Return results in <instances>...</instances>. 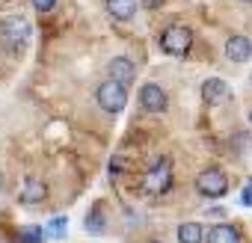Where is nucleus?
<instances>
[{"label":"nucleus","mask_w":252,"mask_h":243,"mask_svg":"<svg viewBox=\"0 0 252 243\" xmlns=\"http://www.w3.org/2000/svg\"><path fill=\"white\" fill-rule=\"evenodd\" d=\"M95 98H98V107H101V110H107V113H122L125 104H128V86H122L119 80L110 77V80H104V83L98 86Z\"/></svg>","instance_id":"nucleus-1"},{"label":"nucleus","mask_w":252,"mask_h":243,"mask_svg":"<svg viewBox=\"0 0 252 243\" xmlns=\"http://www.w3.org/2000/svg\"><path fill=\"white\" fill-rule=\"evenodd\" d=\"M193 45V30L184 27V24H169L163 33H160V48L169 54V57H184Z\"/></svg>","instance_id":"nucleus-2"},{"label":"nucleus","mask_w":252,"mask_h":243,"mask_svg":"<svg viewBox=\"0 0 252 243\" xmlns=\"http://www.w3.org/2000/svg\"><path fill=\"white\" fill-rule=\"evenodd\" d=\"M169 187H172V166H169V160H160V163L146 169L143 190L149 196H163V193H169Z\"/></svg>","instance_id":"nucleus-3"},{"label":"nucleus","mask_w":252,"mask_h":243,"mask_svg":"<svg viewBox=\"0 0 252 243\" xmlns=\"http://www.w3.org/2000/svg\"><path fill=\"white\" fill-rule=\"evenodd\" d=\"M196 190H199L205 199H220V196L228 193V178H225L222 169L208 166V169H202V172L196 175Z\"/></svg>","instance_id":"nucleus-4"},{"label":"nucleus","mask_w":252,"mask_h":243,"mask_svg":"<svg viewBox=\"0 0 252 243\" xmlns=\"http://www.w3.org/2000/svg\"><path fill=\"white\" fill-rule=\"evenodd\" d=\"M140 104H143V110H149V113H163L166 110V92L158 86V83H143V89H140Z\"/></svg>","instance_id":"nucleus-5"},{"label":"nucleus","mask_w":252,"mask_h":243,"mask_svg":"<svg viewBox=\"0 0 252 243\" xmlns=\"http://www.w3.org/2000/svg\"><path fill=\"white\" fill-rule=\"evenodd\" d=\"M225 57H228L231 62H246V60L252 57V42H249L246 36H231V39L225 42Z\"/></svg>","instance_id":"nucleus-6"},{"label":"nucleus","mask_w":252,"mask_h":243,"mask_svg":"<svg viewBox=\"0 0 252 243\" xmlns=\"http://www.w3.org/2000/svg\"><path fill=\"white\" fill-rule=\"evenodd\" d=\"M45 196H48L45 181H39V178H27L24 187H21V193H18V202H21V205H39Z\"/></svg>","instance_id":"nucleus-7"},{"label":"nucleus","mask_w":252,"mask_h":243,"mask_svg":"<svg viewBox=\"0 0 252 243\" xmlns=\"http://www.w3.org/2000/svg\"><path fill=\"white\" fill-rule=\"evenodd\" d=\"M202 98H205V104H222V101L228 98V86H225V80H220V77H208V80L202 83Z\"/></svg>","instance_id":"nucleus-8"},{"label":"nucleus","mask_w":252,"mask_h":243,"mask_svg":"<svg viewBox=\"0 0 252 243\" xmlns=\"http://www.w3.org/2000/svg\"><path fill=\"white\" fill-rule=\"evenodd\" d=\"M134 74H137V68H134V62H131V60L116 57V60L110 62V77H113V80H119L122 86H128V83L134 80Z\"/></svg>","instance_id":"nucleus-9"},{"label":"nucleus","mask_w":252,"mask_h":243,"mask_svg":"<svg viewBox=\"0 0 252 243\" xmlns=\"http://www.w3.org/2000/svg\"><path fill=\"white\" fill-rule=\"evenodd\" d=\"M208 243H240V231L234 225L220 222V225L208 228Z\"/></svg>","instance_id":"nucleus-10"},{"label":"nucleus","mask_w":252,"mask_h":243,"mask_svg":"<svg viewBox=\"0 0 252 243\" xmlns=\"http://www.w3.org/2000/svg\"><path fill=\"white\" fill-rule=\"evenodd\" d=\"M107 12L116 21H131L137 12V0H107Z\"/></svg>","instance_id":"nucleus-11"},{"label":"nucleus","mask_w":252,"mask_h":243,"mask_svg":"<svg viewBox=\"0 0 252 243\" xmlns=\"http://www.w3.org/2000/svg\"><path fill=\"white\" fill-rule=\"evenodd\" d=\"M205 240V231L199 222H181L178 225V243H202Z\"/></svg>","instance_id":"nucleus-12"},{"label":"nucleus","mask_w":252,"mask_h":243,"mask_svg":"<svg viewBox=\"0 0 252 243\" xmlns=\"http://www.w3.org/2000/svg\"><path fill=\"white\" fill-rule=\"evenodd\" d=\"M48 237V228H42V225H24V228H18V243H42Z\"/></svg>","instance_id":"nucleus-13"},{"label":"nucleus","mask_w":252,"mask_h":243,"mask_svg":"<svg viewBox=\"0 0 252 243\" xmlns=\"http://www.w3.org/2000/svg\"><path fill=\"white\" fill-rule=\"evenodd\" d=\"M86 228H89V231H101V228H104V222H101V208H98V205H95L92 213L86 216Z\"/></svg>","instance_id":"nucleus-14"},{"label":"nucleus","mask_w":252,"mask_h":243,"mask_svg":"<svg viewBox=\"0 0 252 243\" xmlns=\"http://www.w3.org/2000/svg\"><path fill=\"white\" fill-rule=\"evenodd\" d=\"M48 231H51V234H54V237H60V234H63V231H65V216H57V219H54V222H51V228H48Z\"/></svg>","instance_id":"nucleus-15"},{"label":"nucleus","mask_w":252,"mask_h":243,"mask_svg":"<svg viewBox=\"0 0 252 243\" xmlns=\"http://www.w3.org/2000/svg\"><path fill=\"white\" fill-rule=\"evenodd\" d=\"M30 3L39 9V12H51L54 9V3H57V0H30Z\"/></svg>","instance_id":"nucleus-16"},{"label":"nucleus","mask_w":252,"mask_h":243,"mask_svg":"<svg viewBox=\"0 0 252 243\" xmlns=\"http://www.w3.org/2000/svg\"><path fill=\"white\" fill-rule=\"evenodd\" d=\"M140 3H143V6H149V9H158L163 0H140Z\"/></svg>","instance_id":"nucleus-17"},{"label":"nucleus","mask_w":252,"mask_h":243,"mask_svg":"<svg viewBox=\"0 0 252 243\" xmlns=\"http://www.w3.org/2000/svg\"><path fill=\"white\" fill-rule=\"evenodd\" d=\"M149 243H163V240H149Z\"/></svg>","instance_id":"nucleus-18"},{"label":"nucleus","mask_w":252,"mask_h":243,"mask_svg":"<svg viewBox=\"0 0 252 243\" xmlns=\"http://www.w3.org/2000/svg\"><path fill=\"white\" fill-rule=\"evenodd\" d=\"M249 125H252V113H249Z\"/></svg>","instance_id":"nucleus-19"},{"label":"nucleus","mask_w":252,"mask_h":243,"mask_svg":"<svg viewBox=\"0 0 252 243\" xmlns=\"http://www.w3.org/2000/svg\"><path fill=\"white\" fill-rule=\"evenodd\" d=\"M249 3H252V0H249Z\"/></svg>","instance_id":"nucleus-20"}]
</instances>
